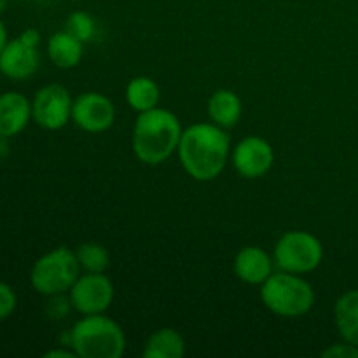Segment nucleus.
I'll return each mask as SVG.
<instances>
[{"label": "nucleus", "instance_id": "nucleus-16", "mask_svg": "<svg viewBox=\"0 0 358 358\" xmlns=\"http://www.w3.org/2000/svg\"><path fill=\"white\" fill-rule=\"evenodd\" d=\"M334 320L343 341L358 346V290L343 294L334 306Z\"/></svg>", "mask_w": 358, "mask_h": 358}, {"label": "nucleus", "instance_id": "nucleus-1", "mask_svg": "<svg viewBox=\"0 0 358 358\" xmlns=\"http://www.w3.org/2000/svg\"><path fill=\"white\" fill-rule=\"evenodd\" d=\"M229 150L231 140L224 128L213 122H198L182 131L177 154L189 177L210 182L226 168Z\"/></svg>", "mask_w": 358, "mask_h": 358}, {"label": "nucleus", "instance_id": "nucleus-12", "mask_svg": "<svg viewBox=\"0 0 358 358\" xmlns=\"http://www.w3.org/2000/svg\"><path fill=\"white\" fill-rule=\"evenodd\" d=\"M273 261L261 247H243L234 257V275L248 285H262L273 275Z\"/></svg>", "mask_w": 358, "mask_h": 358}, {"label": "nucleus", "instance_id": "nucleus-13", "mask_svg": "<svg viewBox=\"0 0 358 358\" xmlns=\"http://www.w3.org/2000/svg\"><path fill=\"white\" fill-rule=\"evenodd\" d=\"M31 119V103L24 94L7 91L0 94V136L20 135Z\"/></svg>", "mask_w": 358, "mask_h": 358}, {"label": "nucleus", "instance_id": "nucleus-3", "mask_svg": "<svg viewBox=\"0 0 358 358\" xmlns=\"http://www.w3.org/2000/svg\"><path fill=\"white\" fill-rule=\"evenodd\" d=\"M70 346L83 358H121L126 338L121 325L103 313L83 315L70 331Z\"/></svg>", "mask_w": 358, "mask_h": 358}, {"label": "nucleus", "instance_id": "nucleus-4", "mask_svg": "<svg viewBox=\"0 0 358 358\" xmlns=\"http://www.w3.org/2000/svg\"><path fill=\"white\" fill-rule=\"evenodd\" d=\"M261 299L271 313L283 318H299L315 304L313 287L296 273H273L261 285Z\"/></svg>", "mask_w": 358, "mask_h": 358}, {"label": "nucleus", "instance_id": "nucleus-28", "mask_svg": "<svg viewBox=\"0 0 358 358\" xmlns=\"http://www.w3.org/2000/svg\"><path fill=\"white\" fill-rule=\"evenodd\" d=\"M7 2H9V0H0V14H2L3 10H6V6H7Z\"/></svg>", "mask_w": 358, "mask_h": 358}, {"label": "nucleus", "instance_id": "nucleus-10", "mask_svg": "<svg viewBox=\"0 0 358 358\" xmlns=\"http://www.w3.org/2000/svg\"><path fill=\"white\" fill-rule=\"evenodd\" d=\"M275 163V150L261 136H247L233 150V166L241 177H264Z\"/></svg>", "mask_w": 358, "mask_h": 358}, {"label": "nucleus", "instance_id": "nucleus-24", "mask_svg": "<svg viewBox=\"0 0 358 358\" xmlns=\"http://www.w3.org/2000/svg\"><path fill=\"white\" fill-rule=\"evenodd\" d=\"M20 38L23 42H27V44L37 48L38 42H41V34H38V30H35V28H28V30H24L23 34L20 35Z\"/></svg>", "mask_w": 358, "mask_h": 358}, {"label": "nucleus", "instance_id": "nucleus-9", "mask_svg": "<svg viewBox=\"0 0 358 358\" xmlns=\"http://www.w3.org/2000/svg\"><path fill=\"white\" fill-rule=\"evenodd\" d=\"M72 121L83 131L103 133L114 124L115 107L105 94L87 91L73 100Z\"/></svg>", "mask_w": 358, "mask_h": 358}, {"label": "nucleus", "instance_id": "nucleus-6", "mask_svg": "<svg viewBox=\"0 0 358 358\" xmlns=\"http://www.w3.org/2000/svg\"><path fill=\"white\" fill-rule=\"evenodd\" d=\"M273 261L280 271L306 275L324 261V245L308 231H289L276 241Z\"/></svg>", "mask_w": 358, "mask_h": 358}, {"label": "nucleus", "instance_id": "nucleus-8", "mask_svg": "<svg viewBox=\"0 0 358 358\" xmlns=\"http://www.w3.org/2000/svg\"><path fill=\"white\" fill-rule=\"evenodd\" d=\"M70 303L80 315L105 313L114 301V283L105 273H86L69 290Z\"/></svg>", "mask_w": 358, "mask_h": 358}, {"label": "nucleus", "instance_id": "nucleus-11", "mask_svg": "<svg viewBox=\"0 0 358 358\" xmlns=\"http://www.w3.org/2000/svg\"><path fill=\"white\" fill-rule=\"evenodd\" d=\"M41 65V56L35 45L27 44L20 37L7 42L0 52V73L13 80H24L35 76Z\"/></svg>", "mask_w": 358, "mask_h": 358}, {"label": "nucleus", "instance_id": "nucleus-7", "mask_svg": "<svg viewBox=\"0 0 358 358\" xmlns=\"http://www.w3.org/2000/svg\"><path fill=\"white\" fill-rule=\"evenodd\" d=\"M73 100L62 84H48L35 93L31 101V117L41 128L56 131L65 128L72 119Z\"/></svg>", "mask_w": 358, "mask_h": 358}, {"label": "nucleus", "instance_id": "nucleus-22", "mask_svg": "<svg viewBox=\"0 0 358 358\" xmlns=\"http://www.w3.org/2000/svg\"><path fill=\"white\" fill-rule=\"evenodd\" d=\"M322 357L325 358H358V346L350 345V343L343 341L338 345L329 346L327 350L322 352Z\"/></svg>", "mask_w": 358, "mask_h": 358}, {"label": "nucleus", "instance_id": "nucleus-14", "mask_svg": "<svg viewBox=\"0 0 358 358\" xmlns=\"http://www.w3.org/2000/svg\"><path fill=\"white\" fill-rule=\"evenodd\" d=\"M206 110H208V115L213 124L226 129L233 128L240 121L243 105H241L240 96L234 91L219 90L210 96Z\"/></svg>", "mask_w": 358, "mask_h": 358}, {"label": "nucleus", "instance_id": "nucleus-20", "mask_svg": "<svg viewBox=\"0 0 358 358\" xmlns=\"http://www.w3.org/2000/svg\"><path fill=\"white\" fill-rule=\"evenodd\" d=\"M65 30L76 38H79L83 44H86V42H90L93 38L96 24H94V20L87 13L76 10V13H72L66 17Z\"/></svg>", "mask_w": 358, "mask_h": 358}, {"label": "nucleus", "instance_id": "nucleus-18", "mask_svg": "<svg viewBox=\"0 0 358 358\" xmlns=\"http://www.w3.org/2000/svg\"><path fill=\"white\" fill-rule=\"evenodd\" d=\"M159 86L150 77H135L126 86V101L138 114L156 108L159 103Z\"/></svg>", "mask_w": 358, "mask_h": 358}, {"label": "nucleus", "instance_id": "nucleus-27", "mask_svg": "<svg viewBox=\"0 0 358 358\" xmlns=\"http://www.w3.org/2000/svg\"><path fill=\"white\" fill-rule=\"evenodd\" d=\"M7 154H9V145H7V138L0 136V161H2L3 157H7Z\"/></svg>", "mask_w": 358, "mask_h": 358}, {"label": "nucleus", "instance_id": "nucleus-2", "mask_svg": "<svg viewBox=\"0 0 358 358\" xmlns=\"http://www.w3.org/2000/svg\"><path fill=\"white\" fill-rule=\"evenodd\" d=\"M182 126L177 115L166 108H152L138 114L133 126L131 147L136 159L156 166L177 152L182 136Z\"/></svg>", "mask_w": 358, "mask_h": 358}, {"label": "nucleus", "instance_id": "nucleus-19", "mask_svg": "<svg viewBox=\"0 0 358 358\" xmlns=\"http://www.w3.org/2000/svg\"><path fill=\"white\" fill-rule=\"evenodd\" d=\"M80 269L86 273H105L110 266V255L100 243H84L76 250Z\"/></svg>", "mask_w": 358, "mask_h": 358}, {"label": "nucleus", "instance_id": "nucleus-25", "mask_svg": "<svg viewBox=\"0 0 358 358\" xmlns=\"http://www.w3.org/2000/svg\"><path fill=\"white\" fill-rule=\"evenodd\" d=\"M45 358H76L77 355H76V352H69V350H51V352H48L44 355Z\"/></svg>", "mask_w": 358, "mask_h": 358}, {"label": "nucleus", "instance_id": "nucleus-17", "mask_svg": "<svg viewBox=\"0 0 358 358\" xmlns=\"http://www.w3.org/2000/svg\"><path fill=\"white\" fill-rule=\"evenodd\" d=\"M185 355V341L175 329L164 327L150 334L147 339L143 357L145 358H182Z\"/></svg>", "mask_w": 358, "mask_h": 358}, {"label": "nucleus", "instance_id": "nucleus-5", "mask_svg": "<svg viewBox=\"0 0 358 358\" xmlns=\"http://www.w3.org/2000/svg\"><path fill=\"white\" fill-rule=\"evenodd\" d=\"M80 276V264L76 252L58 247L37 259L30 273V283L42 296L66 294Z\"/></svg>", "mask_w": 358, "mask_h": 358}, {"label": "nucleus", "instance_id": "nucleus-26", "mask_svg": "<svg viewBox=\"0 0 358 358\" xmlns=\"http://www.w3.org/2000/svg\"><path fill=\"white\" fill-rule=\"evenodd\" d=\"M7 42H9V38H7V28H6V24L2 23V20H0V52L3 51V48L7 45Z\"/></svg>", "mask_w": 358, "mask_h": 358}, {"label": "nucleus", "instance_id": "nucleus-21", "mask_svg": "<svg viewBox=\"0 0 358 358\" xmlns=\"http://www.w3.org/2000/svg\"><path fill=\"white\" fill-rule=\"evenodd\" d=\"M17 306V297L13 287L0 282V322L9 318Z\"/></svg>", "mask_w": 358, "mask_h": 358}, {"label": "nucleus", "instance_id": "nucleus-15", "mask_svg": "<svg viewBox=\"0 0 358 358\" xmlns=\"http://www.w3.org/2000/svg\"><path fill=\"white\" fill-rule=\"evenodd\" d=\"M48 56L58 69H73L83 59V42L63 30L48 41Z\"/></svg>", "mask_w": 358, "mask_h": 358}, {"label": "nucleus", "instance_id": "nucleus-23", "mask_svg": "<svg viewBox=\"0 0 358 358\" xmlns=\"http://www.w3.org/2000/svg\"><path fill=\"white\" fill-rule=\"evenodd\" d=\"M63 294H58V296H51V303H49L48 306V313L51 318H63L66 315V311H69V306L72 303H70V299H63Z\"/></svg>", "mask_w": 358, "mask_h": 358}]
</instances>
